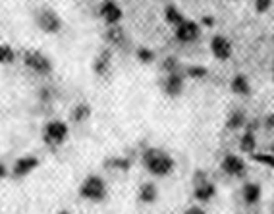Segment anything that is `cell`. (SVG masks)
Instances as JSON below:
<instances>
[{"label": "cell", "mask_w": 274, "mask_h": 214, "mask_svg": "<svg viewBox=\"0 0 274 214\" xmlns=\"http://www.w3.org/2000/svg\"><path fill=\"white\" fill-rule=\"evenodd\" d=\"M137 58H139L141 62H145V64H151V62L155 60V53L149 51V49H145V47H141V49H137Z\"/></svg>", "instance_id": "22"}, {"label": "cell", "mask_w": 274, "mask_h": 214, "mask_svg": "<svg viewBox=\"0 0 274 214\" xmlns=\"http://www.w3.org/2000/svg\"><path fill=\"white\" fill-rule=\"evenodd\" d=\"M157 197H159V189H157L155 183H143V185H141V189H139V199H141L143 203H155Z\"/></svg>", "instance_id": "18"}, {"label": "cell", "mask_w": 274, "mask_h": 214, "mask_svg": "<svg viewBox=\"0 0 274 214\" xmlns=\"http://www.w3.org/2000/svg\"><path fill=\"white\" fill-rule=\"evenodd\" d=\"M271 6H273V0H255V10L259 12V14L269 12Z\"/></svg>", "instance_id": "24"}, {"label": "cell", "mask_w": 274, "mask_h": 214, "mask_svg": "<svg viewBox=\"0 0 274 214\" xmlns=\"http://www.w3.org/2000/svg\"><path fill=\"white\" fill-rule=\"evenodd\" d=\"M143 164H145V168L153 176H159V178L168 176L174 170V166H176L174 159L170 155H166L164 151H161V149H149V151H145L143 153Z\"/></svg>", "instance_id": "1"}, {"label": "cell", "mask_w": 274, "mask_h": 214, "mask_svg": "<svg viewBox=\"0 0 274 214\" xmlns=\"http://www.w3.org/2000/svg\"><path fill=\"white\" fill-rule=\"evenodd\" d=\"M101 16L105 18V21L109 25H114V23H118L122 19V8L114 0H105L101 4Z\"/></svg>", "instance_id": "10"}, {"label": "cell", "mask_w": 274, "mask_h": 214, "mask_svg": "<svg viewBox=\"0 0 274 214\" xmlns=\"http://www.w3.org/2000/svg\"><path fill=\"white\" fill-rule=\"evenodd\" d=\"M215 193H217V187L205 178V174L197 172V178H195V199L207 203V201H211L215 197Z\"/></svg>", "instance_id": "6"}, {"label": "cell", "mask_w": 274, "mask_h": 214, "mask_svg": "<svg viewBox=\"0 0 274 214\" xmlns=\"http://www.w3.org/2000/svg\"><path fill=\"white\" fill-rule=\"evenodd\" d=\"M239 149H241L243 153H253L257 149V137H255L253 127L247 125V131H245V133L241 135V139H239Z\"/></svg>", "instance_id": "15"}, {"label": "cell", "mask_w": 274, "mask_h": 214, "mask_svg": "<svg viewBox=\"0 0 274 214\" xmlns=\"http://www.w3.org/2000/svg\"><path fill=\"white\" fill-rule=\"evenodd\" d=\"M245 114L241 112V110H234V112H230V116H228V120H226V127L228 129H232V131H236L239 127H243L245 125Z\"/></svg>", "instance_id": "17"}, {"label": "cell", "mask_w": 274, "mask_h": 214, "mask_svg": "<svg viewBox=\"0 0 274 214\" xmlns=\"http://www.w3.org/2000/svg\"><path fill=\"white\" fill-rule=\"evenodd\" d=\"M273 79H274V62H273Z\"/></svg>", "instance_id": "30"}, {"label": "cell", "mask_w": 274, "mask_h": 214, "mask_svg": "<svg viewBox=\"0 0 274 214\" xmlns=\"http://www.w3.org/2000/svg\"><path fill=\"white\" fill-rule=\"evenodd\" d=\"M185 214H205V213H203V209H199V207H191V209H187Z\"/></svg>", "instance_id": "28"}, {"label": "cell", "mask_w": 274, "mask_h": 214, "mask_svg": "<svg viewBox=\"0 0 274 214\" xmlns=\"http://www.w3.org/2000/svg\"><path fill=\"white\" fill-rule=\"evenodd\" d=\"M273 39H274V35H273Z\"/></svg>", "instance_id": "32"}, {"label": "cell", "mask_w": 274, "mask_h": 214, "mask_svg": "<svg viewBox=\"0 0 274 214\" xmlns=\"http://www.w3.org/2000/svg\"><path fill=\"white\" fill-rule=\"evenodd\" d=\"M185 73H187L189 77H193V79H201V77L207 75V68H205V66H187Z\"/></svg>", "instance_id": "21"}, {"label": "cell", "mask_w": 274, "mask_h": 214, "mask_svg": "<svg viewBox=\"0 0 274 214\" xmlns=\"http://www.w3.org/2000/svg\"><path fill=\"white\" fill-rule=\"evenodd\" d=\"M37 164H39V160H37L35 157H23V159H19V160L16 162L14 174H16V176H25V174H29L33 168H37Z\"/></svg>", "instance_id": "14"}, {"label": "cell", "mask_w": 274, "mask_h": 214, "mask_svg": "<svg viewBox=\"0 0 274 214\" xmlns=\"http://www.w3.org/2000/svg\"><path fill=\"white\" fill-rule=\"evenodd\" d=\"M261 195H263V189H261V185L255 183V181H247L243 185V189H241V197H243L245 205H257Z\"/></svg>", "instance_id": "13"}, {"label": "cell", "mask_w": 274, "mask_h": 214, "mask_svg": "<svg viewBox=\"0 0 274 214\" xmlns=\"http://www.w3.org/2000/svg\"><path fill=\"white\" fill-rule=\"evenodd\" d=\"M107 39H110V43L120 45V43L124 41V31H122V27H110L109 31H107Z\"/></svg>", "instance_id": "20"}, {"label": "cell", "mask_w": 274, "mask_h": 214, "mask_svg": "<svg viewBox=\"0 0 274 214\" xmlns=\"http://www.w3.org/2000/svg\"><path fill=\"white\" fill-rule=\"evenodd\" d=\"M37 21H39L41 29H43V31H47V33H56V31L60 29V25H62L60 18L56 16L53 10H43V12L39 14Z\"/></svg>", "instance_id": "8"}, {"label": "cell", "mask_w": 274, "mask_h": 214, "mask_svg": "<svg viewBox=\"0 0 274 214\" xmlns=\"http://www.w3.org/2000/svg\"><path fill=\"white\" fill-rule=\"evenodd\" d=\"M274 127V114H269L265 118V129H273Z\"/></svg>", "instance_id": "27"}, {"label": "cell", "mask_w": 274, "mask_h": 214, "mask_svg": "<svg viewBox=\"0 0 274 214\" xmlns=\"http://www.w3.org/2000/svg\"><path fill=\"white\" fill-rule=\"evenodd\" d=\"M109 70H110V53L109 51H103L101 56L97 58V62H95V71L101 73V75H105Z\"/></svg>", "instance_id": "19"}, {"label": "cell", "mask_w": 274, "mask_h": 214, "mask_svg": "<svg viewBox=\"0 0 274 214\" xmlns=\"http://www.w3.org/2000/svg\"><path fill=\"white\" fill-rule=\"evenodd\" d=\"M164 18L172 27H178V25H182L183 21H185L183 14L176 8V6H174V4H168V6L164 8Z\"/></svg>", "instance_id": "16"}, {"label": "cell", "mask_w": 274, "mask_h": 214, "mask_svg": "<svg viewBox=\"0 0 274 214\" xmlns=\"http://www.w3.org/2000/svg\"><path fill=\"white\" fill-rule=\"evenodd\" d=\"M164 93L168 97H178L183 89V75L180 71H172V73H166V79L163 83Z\"/></svg>", "instance_id": "9"}, {"label": "cell", "mask_w": 274, "mask_h": 214, "mask_svg": "<svg viewBox=\"0 0 274 214\" xmlns=\"http://www.w3.org/2000/svg\"><path fill=\"white\" fill-rule=\"evenodd\" d=\"M6 176V168H4V164H0V178H4Z\"/></svg>", "instance_id": "29"}, {"label": "cell", "mask_w": 274, "mask_h": 214, "mask_svg": "<svg viewBox=\"0 0 274 214\" xmlns=\"http://www.w3.org/2000/svg\"><path fill=\"white\" fill-rule=\"evenodd\" d=\"M25 64L31 68V70L39 71V73H45V71L51 70V62L47 56H43L41 53H27L25 54Z\"/></svg>", "instance_id": "11"}, {"label": "cell", "mask_w": 274, "mask_h": 214, "mask_svg": "<svg viewBox=\"0 0 274 214\" xmlns=\"http://www.w3.org/2000/svg\"><path fill=\"white\" fill-rule=\"evenodd\" d=\"M68 135V125L64 122H51L45 127V139L49 143H62Z\"/></svg>", "instance_id": "7"}, {"label": "cell", "mask_w": 274, "mask_h": 214, "mask_svg": "<svg viewBox=\"0 0 274 214\" xmlns=\"http://www.w3.org/2000/svg\"><path fill=\"white\" fill-rule=\"evenodd\" d=\"M201 35V27L193 19H185L182 25L176 27V39L182 43H193Z\"/></svg>", "instance_id": "5"}, {"label": "cell", "mask_w": 274, "mask_h": 214, "mask_svg": "<svg viewBox=\"0 0 274 214\" xmlns=\"http://www.w3.org/2000/svg\"><path fill=\"white\" fill-rule=\"evenodd\" d=\"M230 89L234 95H239V97H249L251 95V83L249 79L243 75V73H236L230 81Z\"/></svg>", "instance_id": "12"}, {"label": "cell", "mask_w": 274, "mask_h": 214, "mask_svg": "<svg viewBox=\"0 0 274 214\" xmlns=\"http://www.w3.org/2000/svg\"><path fill=\"white\" fill-rule=\"evenodd\" d=\"M60 214H68V213H60Z\"/></svg>", "instance_id": "31"}, {"label": "cell", "mask_w": 274, "mask_h": 214, "mask_svg": "<svg viewBox=\"0 0 274 214\" xmlns=\"http://www.w3.org/2000/svg\"><path fill=\"white\" fill-rule=\"evenodd\" d=\"M232 43L226 39L224 35H215L213 37V41H211V53L213 56L220 60V62H226V60H230V56H232Z\"/></svg>", "instance_id": "4"}, {"label": "cell", "mask_w": 274, "mask_h": 214, "mask_svg": "<svg viewBox=\"0 0 274 214\" xmlns=\"http://www.w3.org/2000/svg\"><path fill=\"white\" fill-rule=\"evenodd\" d=\"M166 70V73H172V71H180L178 70V58H166L164 60V66H163Z\"/></svg>", "instance_id": "25"}, {"label": "cell", "mask_w": 274, "mask_h": 214, "mask_svg": "<svg viewBox=\"0 0 274 214\" xmlns=\"http://www.w3.org/2000/svg\"><path fill=\"white\" fill-rule=\"evenodd\" d=\"M220 168L224 174H228L232 178H243L247 174V164L239 155H226L220 162Z\"/></svg>", "instance_id": "2"}, {"label": "cell", "mask_w": 274, "mask_h": 214, "mask_svg": "<svg viewBox=\"0 0 274 214\" xmlns=\"http://www.w3.org/2000/svg\"><path fill=\"white\" fill-rule=\"evenodd\" d=\"M81 195L85 199H91V201H101L107 195V185L99 176H89L85 179V183L81 185Z\"/></svg>", "instance_id": "3"}, {"label": "cell", "mask_w": 274, "mask_h": 214, "mask_svg": "<svg viewBox=\"0 0 274 214\" xmlns=\"http://www.w3.org/2000/svg\"><path fill=\"white\" fill-rule=\"evenodd\" d=\"M75 120H83V118H87L89 116V107L87 105H81V107H77V110H75Z\"/></svg>", "instance_id": "26"}, {"label": "cell", "mask_w": 274, "mask_h": 214, "mask_svg": "<svg viewBox=\"0 0 274 214\" xmlns=\"http://www.w3.org/2000/svg\"><path fill=\"white\" fill-rule=\"evenodd\" d=\"M12 60H14V53H12V49L6 47V45H2V47H0V62L10 64Z\"/></svg>", "instance_id": "23"}]
</instances>
